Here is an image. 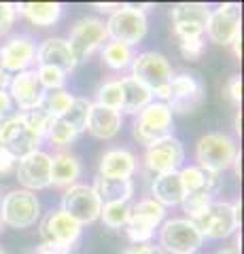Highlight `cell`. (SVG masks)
Masks as SVG:
<instances>
[{"label":"cell","mask_w":244,"mask_h":254,"mask_svg":"<svg viewBox=\"0 0 244 254\" xmlns=\"http://www.w3.org/2000/svg\"><path fill=\"white\" fill-rule=\"evenodd\" d=\"M236 157H238V148L236 142L219 131H210L206 136H202L195 144V161L198 168L208 172V174H221L232 168Z\"/></svg>","instance_id":"1"},{"label":"cell","mask_w":244,"mask_h":254,"mask_svg":"<svg viewBox=\"0 0 244 254\" xmlns=\"http://www.w3.org/2000/svg\"><path fill=\"white\" fill-rule=\"evenodd\" d=\"M149 19L145 6L138 4H119V9L111 13L106 21L108 41L123 43L128 47L138 45L147 36Z\"/></svg>","instance_id":"2"},{"label":"cell","mask_w":244,"mask_h":254,"mask_svg":"<svg viewBox=\"0 0 244 254\" xmlns=\"http://www.w3.org/2000/svg\"><path fill=\"white\" fill-rule=\"evenodd\" d=\"M172 125H174V115L166 102H151L136 115L134 138L138 140V144L151 146L153 142L172 136Z\"/></svg>","instance_id":"3"},{"label":"cell","mask_w":244,"mask_h":254,"mask_svg":"<svg viewBox=\"0 0 244 254\" xmlns=\"http://www.w3.org/2000/svg\"><path fill=\"white\" fill-rule=\"evenodd\" d=\"M193 222L202 237L210 240L230 237L240 227V201H210Z\"/></svg>","instance_id":"4"},{"label":"cell","mask_w":244,"mask_h":254,"mask_svg":"<svg viewBox=\"0 0 244 254\" xmlns=\"http://www.w3.org/2000/svg\"><path fill=\"white\" fill-rule=\"evenodd\" d=\"M0 218L2 225L13 229H28L34 227L41 218V201L36 193L26 189H15L4 195L0 201Z\"/></svg>","instance_id":"5"},{"label":"cell","mask_w":244,"mask_h":254,"mask_svg":"<svg viewBox=\"0 0 244 254\" xmlns=\"http://www.w3.org/2000/svg\"><path fill=\"white\" fill-rule=\"evenodd\" d=\"M160 244L166 254H195L202 248L204 237L198 231L193 220L170 218L162 222Z\"/></svg>","instance_id":"6"},{"label":"cell","mask_w":244,"mask_h":254,"mask_svg":"<svg viewBox=\"0 0 244 254\" xmlns=\"http://www.w3.org/2000/svg\"><path fill=\"white\" fill-rule=\"evenodd\" d=\"M132 76L138 83H143L151 93H155L170 85L174 72H172V66L166 60V55L157 51H145L140 55H134Z\"/></svg>","instance_id":"7"},{"label":"cell","mask_w":244,"mask_h":254,"mask_svg":"<svg viewBox=\"0 0 244 254\" xmlns=\"http://www.w3.org/2000/svg\"><path fill=\"white\" fill-rule=\"evenodd\" d=\"M66 41L70 45V51H73L77 64L85 62L87 58H91L93 51L100 49L108 41L106 23L98 17H81L73 26Z\"/></svg>","instance_id":"8"},{"label":"cell","mask_w":244,"mask_h":254,"mask_svg":"<svg viewBox=\"0 0 244 254\" xmlns=\"http://www.w3.org/2000/svg\"><path fill=\"white\" fill-rule=\"evenodd\" d=\"M83 227L77 220H73L64 210H51L41 222V237L43 244H49L60 252L68 254L70 248L81 237Z\"/></svg>","instance_id":"9"},{"label":"cell","mask_w":244,"mask_h":254,"mask_svg":"<svg viewBox=\"0 0 244 254\" xmlns=\"http://www.w3.org/2000/svg\"><path fill=\"white\" fill-rule=\"evenodd\" d=\"M41 138L30 129L21 115H11L0 121V148H4L15 159H21L38 150Z\"/></svg>","instance_id":"10"},{"label":"cell","mask_w":244,"mask_h":254,"mask_svg":"<svg viewBox=\"0 0 244 254\" xmlns=\"http://www.w3.org/2000/svg\"><path fill=\"white\" fill-rule=\"evenodd\" d=\"M73 220H77L79 225H91L100 218L102 203L98 199L93 187L87 185H73L66 189L64 197H62V208Z\"/></svg>","instance_id":"11"},{"label":"cell","mask_w":244,"mask_h":254,"mask_svg":"<svg viewBox=\"0 0 244 254\" xmlns=\"http://www.w3.org/2000/svg\"><path fill=\"white\" fill-rule=\"evenodd\" d=\"M210 15V6L202 2H178L172 6L170 19L174 34L178 41H187V38H200L204 36Z\"/></svg>","instance_id":"12"},{"label":"cell","mask_w":244,"mask_h":254,"mask_svg":"<svg viewBox=\"0 0 244 254\" xmlns=\"http://www.w3.org/2000/svg\"><path fill=\"white\" fill-rule=\"evenodd\" d=\"M183 163H185L183 142L174 136H168L160 142H153L151 146H147L145 165L155 174V176L178 172L183 168Z\"/></svg>","instance_id":"13"},{"label":"cell","mask_w":244,"mask_h":254,"mask_svg":"<svg viewBox=\"0 0 244 254\" xmlns=\"http://www.w3.org/2000/svg\"><path fill=\"white\" fill-rule=\"evenodd\" d=\"M204 98V85L195 74L191 72H178L172 76L170 81V98H168V108L172 115H187L193 113L195 108L202 104Z\"/></svg>","instance_id":"14"},{"label":"cell","mask_w":244,"mask_h":254,"mask_svg":"<svg viewBox=\"0 0 244 254\" xmlns=\"http://www.w3.org/2000/svg\"><path fill=\"white\" fill-rule=\"evenodd\" d=\"M204 32H206L210 43L223 47L232 45L236 38H240V4H219L215 11H210Z\"/></svg>","instance_id":"15"},{"label":"cell","mask_w":244,"mask_h":254,"mask_svg":"<svg viewBox=\"0 0 244 254\" xmlns=\"http://www.w3.org/2000/svg\"><path fill=\"white\" fill-rule=\"evenodd\" d=\"M17 180L26 190H43L51 187V155L34 150L17 159Z\"/></svg>","instance_id":"16"},{"label":"cell","mask_w":244,"mask_h":254,"mask_svg":"<svg viewBox=\"0 0 244 254\" xmlns=\"http://www.w3.org/2000/svg\"><path fill=\"white\" fill-rule=\"evenodd\" d=\"M36 60V43L30 36H13L0 47V70L6 74L23 72Z\"/></svg>","instance_id":"17"},{"label":"cell","mask_w":244,"mask_h":254,"mask_svg":"<svg viewBox=\"0 0 244 254\" xmlns=\"http://www.w3.org/2000/svg\"><path fill=\"white\" fill-rule=\"evenodd\" d=\"M6 91H9L13 104L19 110H23V113L41 106L43 95H45V89L38 83L34 70H23V72H17L15 76H11V83L6 87Z\"/></svg>","instance_id":"18"},{"label":"cell","mask_w":244,"mask_h":254,"mask_svg":"<svg viewBox=\"0 0 244 254\" xmlns=\"http://www.w3.org/2000/svg\"><path fill=\"white\" fill-rule=\"evenodd\" d=\"M38 66H51L62 70L64 74H70L77 68V60L73 51H70V45L66 38L60 36H51L47 41L41 43V47L36 49V60Z\"/></svg>","instance_id":"19"},{"label":"cell","mask_w":244,"mask_h":254,"mask_svg":"<svg viewBox=\"0 0 244 254\" xmlns=\"http://www.w3.org/2000/svg\"><path fill=\"white\" fill-rule=\"evenodd\" d=\"M136 155L128 148H111L100 157L98 172L104 178H132L136 172Z\"/></svg>","instance_id":"20"},{"label":"cell","mask_w":244,"mask_h":254,"mask_svg":"<svg viewBox=\"0 0 244 254\" xmlns=\"http://www.w3.org/2000/svg\"><path fill=\"white\" fill-rule=\"evenodd\" d=\"M121 129V113L113 108H104L100 104H91L87 131L98 140H111Z\"/></svg>","instance_id":"21"},{"label":"cell","mask_w":244,"mask_h":254,"mask_svg":"<svg viewBox=\"0 0 244 254\" xmlns=\"http://www.w3.org/2000/svg\"><path fill=\"white\" fill-rule=\"evenodd\" d=\"M98 199L102 205L106 203H128L134 195V180L132 178H104L98 176L93 182Z\"/></svg>","instance_id":"22"},{"label":"cell","mask_w":244,"mask_h":254,"mask_svg":"<svg viewBox=\"0 0 244 254\" xmlns=\"http://www.w3.org/2000/svg\"><path fill=\"white\" fill-rule=\"evenodd\" d=\"M153 199L163 205V208H172V205H180L185 199V189L180 185L178 172L172 174H162V176H155L153 187H151Z\"/></svg>","instance_id":"23"},{"label":"cell","mask_w":244,"mask_h":254,"mask_svg":"<svg viewBox=\"0 0 244 254\" xmlns=\"http://www.w3.org/2000/svg\"><path fill=\"white\" fill-rule=\"evenodd\" d=\"M81 176V161L79 157L66 150H60L51 157V185L56 187H73Z\"/></svg>","instance_id":"24"},{"label":"cell","mask_w":244,"mask_h":254,"mask_svg":"<svg viewBox=\"0 0 244 254\" xmlns=\"http://www.w3.org/2000/svg\"><path fill=\"white\" fill-rule=\"evenodd\" d=\"M119 83H121V93H123L119 113L138 115L147 104H151L153 102V93L149 91L143 83H138L134 76H125V78H121Z\"/></svg>","instance_id":"25"},{"label":"cell","mask_w":244,"mask_h":254,"mask_svg":"<svg viewBox=\"0 0 244 254\" xmlns=\"http://www.w3.org/2000/svg\"><path fill=\"white\" fill-rule=\"evenodd\" d=\"M166 218V208L157 203L153 197L143 199L138 203L130 205V214H128V225H136V227H145L155 231L157 227Z\"/></svg>","instance_id":"26"},{"label":"cell","mask_w":244,"mask_h":254,"mask_svg":"<svg viewBox=\"0 0 244 254\" xmlns=\"http://www.w3.org/2000/svg\"><path fill=\"white\" fill-rule=\"evenodd\" d=\"M62 9H64V6L60 2H19V4H15V11H19L30 23H34L38 28L53 26V23L60 19Z\"/></svg>","instance_id":"27"},{"label":"cell","mask_w":244,"mask_h":254,"mask_svg":"<svg viewBox=\"0 0 244 254\" xmlns=\"http://www.w3.org/2000/svg\"><path fill=\"white\" fill-rule=\"evenodd\" d=\"M102 60L108 68L113 70H123L132 66L134 62V49L123 43H117V41H106L102 45Z\"/></svg>","instance_id":"28"},{"label":"cell","mask_w":244,"mask_h":254,"mask_svg":"<svg viewBox=\"0 0 244 254\" xmlns=\"http://www.w3.org/2000/svg\"><path fill=\"white\" fill-rule=\"evenodd\" d=\"M89 110H91V102L87 98H75L70 108L60 119L70 127V129H75L77 133H83L85 129H87Z\"/></svg>","instance_id":"29"},{"label":"cell","mask_w":244,"mask_h":254,"mask_svg":"<svg viewBox=\"0 0 244 254\" xmlns=\"http://www.w3.org/2000/svg\"><path fill=\"white\" fill-rule=\"evenodd\" d=\"M73 95H70L66 89H58V91H49L43 95V102H41V108L45 110L47 115H51L53 119H60L62 115L66 113L73 104Z\"/></svg>","instance_id":"30"},{"label":"cell","mask_w":244,"mask_h":254,"mask_svg":"<svg viewBox=\"0 0 244 254\" xmlns=\"http://www.w3.org/2000/svg\"><path fill=\"white\" fill-rule=\"evenodd\" d=\"M128 214H130V203H106L100 210V220L108 229H121L128 225Z\"/></svg>","instance_id":"31"},{"label":"cell","mask_w":244,"mask_h":254,"mask_svg":"<svg viewBox=\"0 0 244 254\" xmlns=\"http://www.w3.org/2000/svg\"><path fill=\"white\" fill-rule=\"evenodd\" d=\"M212 195L210 190H206V189H202V190H195V193H187L185 195V199H183V212L187 214V218L189 220H195L200 216V214L206 210V205L212 201Z\"/></svg>","instance_id":"32"},{"label":"cell","mask_w":244,"mask_h":254,"mask_svg":"<svg viewBox=\"0 0 244 254\" xmlns=\"http://www.w3.org/2000/svg\"><path fill=\"white\" fill-rule=\"evenodd\" d=\"M96 104L104 106V108H113V110H121V100H123V93H121V83L119 81H108L104 83L98 89L96 93Z\"/></svg>","instance_id":"33"},{"label":"cell","mask_w":244,"mask_h":254,"mask_svg":"<svg viewBox=\"0 0 244 254\" xmlns=\"http://www.w3.org/2000/svg\"><path fill=\"white\" fill-rule=\"evenodd\" d=\"M178 178H180V185H183L185 193H195V190H202L204 187H206V172L200 170L198 165L180 168Z\"/></svg>","instance_id":"34"},{"label":"cell","mask_w":244,"mask_h":254,"mask_svg":"<svg viewBox=\"0 0 244 254\" xmlns=\"http://www.w3.org/2000/svg\"><path fill=\"white\" fill-rule=\"evenodd\" d=\"M36 78L41 83L43 89H49V91H58V89H64L66 85V74L58 68H51V66H38L36 70Z\"/></svg>","instance_id":"35"},{"label":"cell","mask_w":244,"mask_h":254,"mask_svg":"<svg viewBox=\"0 0 244 254\" xmlns=\"http://www.w3.org/2000/svg\"><path fill=\"white\" fill-rule=\"evenodd\" d=\"M77 136H79V133L75 129H70V127L62 121V119H53L51 125H49V129H47V133H45V138L49 140L51 144H56V146H68Z\"/></svg>","instance_id":"36"},{"label":"cell","mask_w":244,"mask_h":254,"mask_svg":"<svg viewBox=\"0 0 244 254\" xmlns=\"http://www.w3.org/2000/svg\"><path fill=\"white\" fill-rule=\"evenodd\" d=\"M21 117H23V121H26V125H28L30 129H32L41 140L45 138V133H47V129H49V125H51V121H53V117L47 115L41 106L34 108V110H28V113H21Z\"/></svg>","instance_id":"37"},{"label":"cell","mask_w":244,"mask_h":254,"mask_svg":"<svg viewBox=\"0 0 244 254\" xmlns=\"http://www.w3.org/2000/svg\"><path fill=\"white\" fill-rule=\"evenodd\" d=\"M204 47H206V43H204V36H200V38H187V41H180V53H183L185 60L195 62V60L202 58Z\"/></svg>","instance_id":"38"},{"label":"cell","mask_w":244,"mask_h":254,"mask_svg":"<svg viewBox=\"0 0 244 254\" xmlns=\"http://www.w3.org/2000/svg\"><path fill=\"white\" fill-rule=\"evenodd\" d=\"M125 233H128L130 242L134 246H143V244H151L155 231L151 229H145V227H136V225H125Z\"/></svg>","instance_id":"39"},{"label":"cell","mask_w":244,"mask_h":254,"mask_svg":"<svg viewBox=\"0 0 244 254\" xmlns=\"http://www.w3.org/2000/svg\"><path fill=\"white\" fill-rule=\"evenodd\" d=\"M15 15H17V11H15V4L0 2V36L9 34V32H11L13 23H15Z\"/></svg>","instance_id":"40"},{"label":"cell","mask_w":244,"mask_h":254,"mask_svg":"<svg viewBox=\"0 0 244 254\" xmlns=\"http://www.w3.org/2000/svg\"><path fill=\"white\" fill-rule=\"evenodd\" d=\"M227 95H230L236 104H240V100H242V78H240V74H234L230 81H227Z\"/></svg>","instance_id":"41"},{"label":"cell","mask_w":244,"mask_h":254,"mask_svg":"<svg viewBox=\"0 0 244 254\" xmlns=\"http://www.w3.org/2000/svg\"><path fill=\"white\" fill-rule=\"evenodd\" d=\"M11 110H13V100L6 89H0V121L6 117H11Z\"/></svg>","instance_id":"42"},{"label":"cell","mask_w":244,"mask_h":254,"mask_svg":"<svg viewBox=\"0 0 244 254\" xmlns=\"http://www.w3.org/2000/svg\"><path fill=\"white\" fill-rule=\"evenodd\" d=\"M123 254H166L160 246H151V244H143V246H132Z\"/></svg>","instance_id":"43"},{"label":"cell","mask_w":244,"mask_h":254,"mask_svg":"<svg viewBox=\"0 0 244 254\" xmlns=\"http://www.w3.org/2000/svg\"><path fill=\"white\" fill-rule=\"evenodd\" d=\"M15 159L13 155H9L4 148H0V176H4V174H9L13 170V165H15Z\"/></svg>","instance_id":"44"},{"label":"cell","mask_w":244,"mask_h":254,"mask_svg":"<svg viewBox=\"0 0 244 254\" xmlns=\"http://www.w3.org/2000/svg\"><path fill=\"white\" fill-rule=\"evenodd\" d=\"M93 9H98L102 13H113V11L119 9V4L117 2H93Z\"/></svg>","instance_id":"45"},{"label":"cell","mask_w":244,"mask_h":254,"mask_svg":"<svg viewBox=\"0 0 244 254\" xmlns=\"http://www.w3.org/2000/svg\"><path fill=\"white\" fill-rule=\"evenodd\" d=\"M11 83V74H6L4 70H0V89H6Z\"/></svg>","instance_id":"46"},{"label":"cell","mask_w":244,"mask_h":254,"mask_svg":"<svg viewBox=\"0 0 244 254\" xmlns=\"http://www.w3.org/2000/svg\"><path fill=\"white\" fill-rule=\"evenodd\" d=\"M215 254H240V250L238 248H223V250H219Z\"/></svg>","instance_id":"47"},{"label":"cell","mask_w":244,"mask_h":254,"mask_svg":"<svg viewBox=\"0 0 244 254\" xmlns=\"http://www.w3.org/2000/svg\"><path fill=\"white\" fill-rule=\"evenodd\" d=\"M0 254H6V252H4V250H2V248H0Z\"/></svg>","instance_id":"48"},{"label":"cell","mask_w":244,"mask_h":254,"mask_svg":"<svg viewBox=\"0 0 244 254\" xmlns=\"http://www.w3.org/2000/svg\"><path fill=\"white\" fill-rule=\"evenodd\" d=\"M0 229H2V218H0Z\"/></svg>","instance_id":"49"},{"label":"cell","mask_w":244,"mask_h":254,"mask_svg":"<svg viewBox=\"0 0 244 254\" xmlns=\"http://www.w3.org/2000/svg\"><path fill=\"white\" fill-rule=\"evenodd\" d=\"M34 254H43V252H34Z\"/></svg>","instance_id":"50"},{"label":"cell","mask_w":244,"mask_h":254,"mask_svg":"<svg viewBox=\"0 0 244 254\" xmlns=\"http://www.w3.org/2000/svg\"><path fill=\"white\" fill-rule=\"evenodd\" d=\"M0 201H2V197H0Z\"/></svg>","instance_id":"51"}]
</instances>
